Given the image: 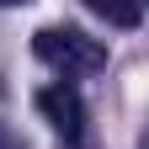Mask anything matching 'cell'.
I'll return each instance as SVG.
<instances>
[{
	"instance_id": "1",
	"label": "cell",
	"mask_w": 149,
	"mask_h": 149,
	"mask_svg": "<svg viewBox=\"0 0 149 149\" xmlns=\"http://www.w3.org/2000/svg\"><path fill=\"white\" fill-rule=\"evenodd\" d=\"M32 48H37L43 64L64 69V74H96V69H107V43L91 37V32H80V27H43L32 37Z\"/></svg>"
},
{
	"instance_id": "2",
	"label": "cell",
	"mask_w": 149,
	"mask_h": 149,
	"mask_svg": "<svg viewBox=\"0 0 149 149\" xmlns=\"http://www.w3.org/2000/svg\"><path fill=\"white\" fill-rule=\"evenodd\" d=\"M37 112H43V123L53 128V133H64V139H80L85 133V101H80V91L64 85V80H53L37 91Z\"/></svg>"
},
{
	"instance_id": "3",
	"label": "cell",
	"mask_w": 149,
	"mask_h": 149,
	"mask_svg": "<svg viewBox=\"0 0 149 149\" xmlns=\"http://www.w3.org/2000/svg\"><path fill=\"white\" fill-rule=\"evenodd\" d=\"M85 11H96L107 27H139L144 22V0H85Z\"/></svg>"
},
{
	"instance_id": "4",
	"label": "cell",
	"mask_w": 149,
	"mask_h": 149,
	"mask_svg": "<svg viewBox=\"0 0 149 149\" xmlns=\"http://www.w3.org/2000/svg\"><path fill=\"white\" fill-rule=\"evenodd\" d=\"M0 6H27V0H0Z\"/></svg>"
}]
</instances>
